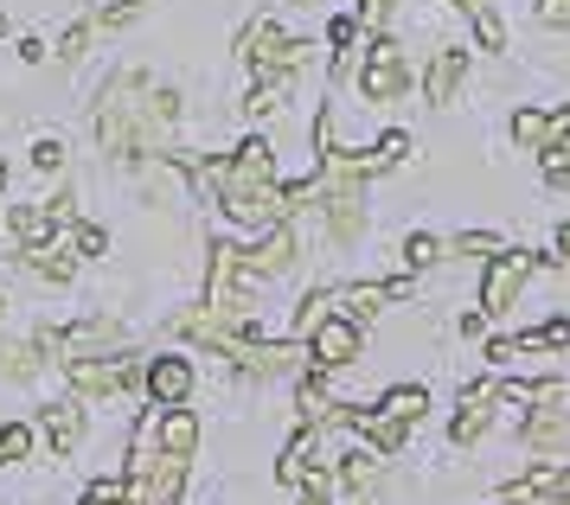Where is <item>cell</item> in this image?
<instances>
[{
    "label": "cell",
    "instance_id": "obj_43",
    "mask_svg": "<svg viewBox=\"0 0 570 505\" xmlns=\"http://www.w3.org/2000/svg\"><path fill=\"white\" fill-rule=\"evenodd\" d=\"M0 32H7V13H0Z\"/></svg>",
    "mask_w": 570,
    "mask_h": 505
},
{
    "label": "cell",
    "instance_id": "obj_23",
    "mask_svg": "<svg viewBox=\"0 0 570 505\" xmlns=\"http://www.w3.org/2000/svg\"><path fill=\"white\" fill-rule=\"evenodd\" d=\"M283 102H288V77H257V83H250V97H244V109L263 122V116H276Z\"/></svg>",
    "mask_w": 570,
    "mask_h": 505
},
{
    "label": "cell",
    "instance_id": "obj_4",
    "mask_svg": "<svg viewBox=\"0 0 570 505\" xmlns=\"http://www.w3.org/2000/svg\"><path fill=\"white\" fill-rule=\"evenodd\" d=\"M532 269H539V256L519 250V244H500V250L481 263V314H507V307L519 301V288L532 281Z\"/></svg>",
    "mask_w": 570,
    "mask_h": 505
},
{
    "label": "cell",
    "instance_id": "obj_2",
    "mask_svg": "<svg viewBox=\"0 0 570 505\" xmlns=\"http://www.w3.org/2000/svg\"><path fill=\"white\" fill-rule=\"evenodd\" d=\"M141 77H116L109 83V97H104V109H97V148L104 154H116V160H135V135H141Z\"/></svg>",
    "mask_w": 570,
    "mask_h": 505
},
{
    "label": "cell",
    "instance_id": "obj_44",
    "mask_svg": "<svg viewBox=\"0 0 570 505\" xmlns=\"http://www.w3.org/2000/svg\"><path fill=\"white\" fill-rule=\"evenodd\" d=\"M0 314H7V301H0Z\"/></svg>",
    "mask_w": 570,
    "mask_h": 505
},
{
    "label": "cell",
    "instance_id": "obj_20",
    "mask_svg": "<svg viewBox=\"0 0 570 505\" xmlns=\"http://www.w3.org/2000/svg\"><path fill=\"white\" fill-rule=\"evenodd\" d=\"M372 409H385L391 423H404V429H411L416 416L430 409V390H423V384H391V390H385V397H379Z\"/></svg>",
    "mask_w": 570,
    "mask_h": 505
},
{
    "label": "cell",
    "instance_id": "obj_25",
    "mask_svg": "<svg viewBox=\"0 0 570 505\" xmlns=\"http://www.w3.org/2000/svg\"><path fill=\"white\" fill-rule=\"evenodd\" d=\"M20 263H27L32 276H46V281H71V256L52 250V244H39V250H20Z\"/></svg>",
    "mask_w": 570,
    "mask_h": 505
},
{
    "label": "cell",
    "instance_id": "obj_9",
    "mask_svg": "<svg viewBox=\"0 0 570 505\" xmlns=\"http://www.w3.org/2000/svg\"><path fill=\"white\" fill-rule=\"evenodd\" d=\"M539 353H570V314H551L544 327L513 333V339H488L493 365H513V358H539Z\"/></svg>",
    "mask_w": 570,
    "mask_h": 505
},
{
    "label": "cell",
    "instance_id": "obj_42",
    "mask_svg": "<svg viewBox=\"0 0 570 505\" xmlns=\"http://www.w3.org/2000/svg\"><path fill=\"white\" fill-rule=\"evenodd\" d=\"M0 192H7V160H0Z\"/></svg>",
    "mask_w": 570,
    "mask_h": 505
},
{
    "label": "cell",
    "instance_id": "obj_38",
    "mask_svg": "<svg viewBox=\"0 0 570 505\" xmlns=\"http://www.w3.org/2000/svg\"><path fill=\"white\" fill-rule=\"evenodd\" d=\"M109 250V237L97 225H78V256H104Z\"/></svg>",
    "mask_w": 570,
    "mask_h": 505
},
{
    "label": "cell",
    "instance_id": "obj_31",
    "mask_svg": "<svg viewBox=\"0 0 570 505\" xmlns=\"http://www.w3.org/2000/svg\"><path fill=\"white\" fill-rule=\"evenodd\" d=\"M32 167H39V174H58V167H65V141H58V135H46V141L32 148Z\"/></svg>",
    "mask_w": 570,
    "mask_h": 505
},
{
    "label": "cell",
    "instance_id": "obj_37",
    "mask_svg": "<svg viewBox=\"0 0 570 505\" xmlns=\"http://www.w3.org/2000/svg\"><path fill=\"white\" fill-rule=\"evenodd\" d=\"M83 46H90V20H83V26H71V32L58 39V58H83Z\"/></svg>",
    "mask_w": 570,
    "mask_h": 505
},
{
    "label": "cell",
    "instance_id": "obj_16",
    "mask_svg": "<svg viewBox=\"0 0 570 505\" xmlns=\"http://www.w3.org/2000/svg\"><path fill=\"white\" fill-rule=\"evenodd\" d=\"M379 467H385V455H372V448H346V455H340V467H334V486H346V493H365V499H372V493H379Z\"/></svg>",
    "mask_w": 570,
    "mask_h": 505
},
{
    "label": "cell",
    "instance_id": "obj_3",
    "mask_svg": "<svg viewBox=\"0 0 570 505\" xmlns=\"http://www.w3.org/2000/svg\"><path fill=\"white\" fill-rule=\"evenodd\" d=\"M411 90V51L391 32H372V46L360 51V97L365 102H397Z\"/></svg>",
    "mask_w": 570,
    "mask_h": 505
},
{
    "label": "cell",
    "instance_id": "obj_24",
    "mask_svg": "<svg viewBox=\"0 0 570 505\" xmlns=\"http://www.w3.org/2000/svg\"><path fill=\"white\" fill-rule=\"evenodd\" d=\"M449 256V237H436V230H411L404 237V263H411V276L416 269H430V263H442Z\"/></svg>",
    "mask_w": 570,
    "mask_h": 505
},
{
    "label": "cell",
    "instance_id": "obj_35",
    "mask_svg": "<svg viewBox=\"0 0 570 505\" xmlns=\"http://www.w3.org/2000/svg\"><path fill=\"white\" fill-rule=\"evenodd\" d=\"M391 13H397V0H360V13H353V20H360V26H372V32H379V26L391 20Z\"/></svg>",
    "mask_w": 570,
    "mask_h": 505
},
{
    "label": "cell",
    "instance_id": "obj_8",
    "mask_svg": "<svg viewBox=\"0 0 570 505\" xmlns=\"http://www.w3.org/2000/svg\"><path fill=\"white\" fill-rule=\"evenodd\" d=\"M519 442H525L532 455H544V461L570 455V404H539V409H525V416H519Z\"/></svg>",
    "mask_w": 570,
    "mask_h": 505
},
{
    "label": "cell",
    "instance_id": "obj_7",
    "mask_svg": "<svg viewBox=\"0 0 570 505\" xmlns=\"http://www.w3.org/2000/svg\"><path fill=\"white\" fill-rule=\"evenodd\" d=\"M493 409H500V384H493V378H474L462 397H455V416H449V442H455V448H474V442L493 429Z\"/></svg>",
    "mask_w": 570,
    "mask_h": 505
},
{
    "label": "cell",
    "instance_id": "obj_19",
    "mask_svg": "<svg viewBox=\"0 0 570 505\" xmlns=\"http://www.w3.org/2000/svg\"><path fill=\"white\" fill-rule=\"evenodd\" d=\"M52 211H46V205H13V211H7V230H13V244H20V250H39V244H46V237H52Z\"/></svg>",
    "mask_w": 570,
    "mask_h": 505
},
{
    "label": "cell",
    "instance_id": "obj_30",
    "mask_svg": "<svg viewBox=\"0 0 570 505\" xmlns=\"http://www.w3.org/2000/svg\"><path fill=\"white\" fill-rule=\"evenodd\" d=\"M27 448H32V429H20V423L0 429V467H7V461H27Z\"/></svg>",
    "mask_w": 570,
    "mask_h": 505
},
{
    "label": "cell",
    "instance_id": "obj_34",
    "mask_svg": "<svg viewBox=\"0 0 570 505\" xmlns=\"http://www.w3.org/2000/svg\"><path fill=\"white\" fill-rule=\"evenodd\" d=\"M544 148H570V102L551 109V128H544Z\"/></svg>",
    "mask_w": 570,
    "mask_h": 505
},
{
    "label": "cell",
    "instance_id": "obj_27",
    "mask_svg": "<svg viewBox=\"0 0 570 505\" xmlns=\"http://www.w3.org/2000/svg\"><path fill=\"white\" fill-rule=\"evenodd\" d=\"M449 250L455 256H481V263H488V256L500 250V230H462V237H449Z\"/></svg>",
    "mask_w": 570,
    "mask_h": 505
},
{
    "label": "cell",
    "instance_id": "obj_13",
    "mask_svg": "<svg viewBox=\"0 0 570 505\" xmlns=\"http://www.w3.org/2000/svg\"><path fill=\"white\" fill-rule=\"evenodd\" d=\"M295 409H302V423H308V429H340V423H346V404H334L327 372H308V378L295 384Z\"/></svg>",
    "mask_w": 570,
    "mask_h": 505
},
{
    "label": "cell",
    "instance_id": "obj_11",
    "mask_svg": "<svg viewBox=\"0 0 570 505\" xmlns=\"http://www.w3.org/2000/svg\"><path fill=\"white\" fill-rule=\"evenodd\" d=\"M462 83H468V46L430 51V71H423V102H430V109H449V102L462 97Z\"/></svg>",
    "mask_w": 570,
    "mask_h": 505
},
{
    "label": "cell",
    "instance_id": "obj_21",
    "mask_svg": "<svg viewBox=\"0 0 570 505\" xmlns=\"http://www.w3.org/2000/svg\"><path fill=\"white\" fill-rule=\"evenodd\" d=\"M468 26H474V46L488 51V58H500V51H507V20L493 13V0H481V7H468Z\"/></svg>",
    "mask_w": 570,
    "mask_h": 505
},
{
    "label": "cell",
    "instance_id": "obj_41",
    "mask_svg": "<svg viewBox=\"0 0 570 505\" xmlns=\"http://www.w3.org/2000/svg\"><path fill=\"white\" fill-rule=\"evenodd\" d=\"M346 505H379V499H365V493H353V499H346Z\"/></svg>",
    "mask_w": 570,
    "mask_h": 505
},
{
    "label": "cell",
    "instance_id": "obj_12",
    "mask_svg": "<svg viewBox=\"0 0 570 505\" xmlns=\"http://www.w3.org/2000/svg\"><path fill=\"white\" fill-rule=\"evenodd\" d=\"M288 263H295V225H269L257 237V244H250V250H244V269H250V276L257 281H269V276H288Z\"/></svg>",
    "mask_w": 570,
    "mask_h": 505
},
{
    "label": "cell",
    "instance_id": "obj_6",
    "mask_svg": "<svg viewBox=\"0 0 570 505\" xmlns=\"http://www.w3.org/2000/svg\"><path fill=\"white\" fill-rule=\"evenodd\" d=\"M122 333H116V320H104V314H90V320H78V327H65V333H39V353H58L65 365H78V358H104L109 346H116Z\"/></svg>",
    "mask_w": 570,
    "mask_h": 505
},
{
    "label": "cell",
    "instance_id": "obj_32",
    "mask_svg": "<svg viewBox=\"0 0 570 505\" xmlns=\"http://www.w3.org/2000/svg\"><path fill=\"white\" fill-rule=\"evenodd\" d=\"M532 13H539L551 32H570V0H532Z\"/></svg>",
    "mask_w": 570,
    "mask_h": 505
},
{
    "label": "cell",
    "instance_id": "obj_29",
    "mask_svg": "<svg viewBox=\"0 0 570 505\" xmlns=\"http://www.w3.org/2000/svg\"><path fill=\"white\" fill-rule=\"evenodd\" d=\"M539 174L558 186V192H570V148H544L539 154Z\"/></svg>",
    "mask_w": 570,
    "mask_h": 505
},
{
    "label": "cell",
    "instance_id": "obj_40",
    "mask_svg": "<svg viewBox=\"0 0 570 505\" xmlns=\"http://www.w3.org/2000/svg\"><path fill=\"white\" fill-rule=\"evenodd\" d=\"M551 256H558V263H570V218L558 225V250H551Z\"/></svg>",
    "mask_w": 570,
    "mask_h": 505
},
{
    "label": "cell",
    "instance_id": "obj_22",
    "mask_svg": "<svg viewBox=\"0 0 570 505\" xmlns=\"http://www.w3.org/2000/svg\"><path fill=\"white\" fill-rule=\"evenodd\" d=\"M544 128H551V109H539V102H519L513 109V141L525 154H544Z\"/></svg>",
    "mask_w": 570,
    "mask_h": 505
},
{
    "label": "cell",
    "instance_id": "obj_36",
    "mask_svg": "<svg viewBox=\"0 0 570 505\" xmlns=\"http://www.w3.org/2000/svg\"><path fill=\"white\" fill-rule=\"evenodd\" d=\"M141 13H148V0H116V7L104 13V26H135Z\"/></svg>",
    "mask_w": 570,
    "mask_h": 505
},
{
    "label": "cell",
    "instance_id": "obj_17",
    "mask_svg": "<svg viewBox=\"0 0 570 505\" xmlns=\"http://www.w3.org/2000/svg\"><path fill=\"white\" fill-rule=\"evenodd\" d=\"M308 467H321V429H308V423H302V435H295V442L283 448V461H276V481L302 486V481H308Z\"/></svg>",
    "mask_w": 570,
    "mask_h": 505
},
{
    "label": "cell",
    "instance_id": "obj_28",
    "mask_svg": "<svg viewBox=\"0 0 570 505\" xmlns=\"http://www.w3.org/2000/svg\"><path fill=\"white\" fill-rule=\"evenodd\" d=\"M0 372H7V378H32V372H39V346H7V353H0Z\"/></svg>",
    "mask_w": 570,
    "mask_h": 505
},
{
    "label": "cell",
    "instance_id": "obj_1",
    "mask_svg": "<svg viewBox=\"0 0 570 505\" xmlns=\"http://www.w3.org/2000/svg\"><path fill=\"white\" fill-rule=\"evenodd\" d=\"M308 51H314L308 39H288L269 13H257V20L237 32V58H244L257 77H295L302 65H308Z\"/></svg>",
    "mask_w": 570,
    "mask_h": 505
},
{
    "label": "cell",
    "instance_id": "obj_33",
    "mask_svg": "<svg viewBox=\"0 0 570 505\" xmlns=\"http://www.w3.org/2000/svg\"><path fill=\"white\" fill-rule=\"evenodd\" d=\"M83 505H129V486L122 481H97L90 493H83Z\"/></svg>",
    "mask_w": 570,
    "mask_h": 505
},
{
    "label": "cell",
    "instance_id": "obj_14",
    "mask_svg": "<svg viewBox=\"0 0 570 505\" xmlns=\"http://www.w3.org/2000/svg\"><path fill=\"white\" fill-rule=\"evenodd\" d=\"M141 384H148V404H186L193 397V365L186 358H155L148 372H141Z\"/></svg>",
    "mask_w": 570,
    "mask_h": 505
},
{
    "label": "cell",
    "instance_id": "obj_26",
    "mask_svg": "<svg viewBox=\"0 0 570 505\" xmlns=\"http://www.w3.org/2000/svg\"><path fill=\"white\" fill-rule=\"evenodd\" d=\"M353 39H360V20L353 13H340V20H327V46H334V77L353 65Z\"/></svg>",
    "mask_w": 570,
    "mask_h": 505
},
{
    "label": "cell",
    "instance_id": "obj_15",
    "mask_svg": "<svg viewBox=\"0 0 570 505\" xmlns=\"http://www.w3.org/2000/svg\"><path fill=\"white\" fill-rule=\"evenodd\" d=\"M155 442H160V455L193 461V448H199V416H193L186 404H167L160 409V423H155Z\"/></svg>",
    "mask_w": 570,
    "mask_h": 505
},
{
    "label": "cell",
    "instance_id": "obj_5",
    "mask_svg": "<svg viewBox=\"0 0 570 505\" xmlns=\"http://www.w3.org/2000/svg\"><path fill=\"white\" fill-rule=\"evenodd\" d=\"M302 346H308V372H340V365H353V358H360L365 327H353L346 314H321Z\"/></svg>",
    "mask_w": 570,
    "mask_h": 505
},
{
    "label": "cell",
    "instance_id": "obj_18",
    "mask_svg": "<svg viewBox=\"0 0 570 505\" xmlns=\"http://www.w3.org/2000/svg\"><path fill=\"white\" fill-rule=\"evenodd\" d=\"M39 429H46V442H52V455H78V442H83V409H78V404H52L46 416H39Z\"/></svg>",
    "mask_w": 570,
    "mask_h": 505
},
{
    "label": "cell",
    "instance_id": "obj_39",
    "mask_svg": "<svg viewBox=\"0 0 570 505\" xmlns=\"http://www.w3.org/2000/svg\"><path fill=\"white\" fill-rule=\"evenodd\" d=\"M462 333H468V339H481V333H488V314H481V307H468V314H462Z\"/></svg>",
    "mask_w": 570,
    "mask_h": 505
},
{
    "label": "cell",
    "instance_id": "obj_10",
    "mask_svg": "<svg viewBox=\"0 0 570 505\" xmlns=\"http://www.w3.org/2000/svg\"><path fill=\"white\" fill-rule=\"evenodd\" d=\"M71 372V384H78L83 397H116V390H135L141 384V365H135V353H122V358H78V365H65Z\"/></svg>",
    "mask_w": 570,
    "mask_h": 505
}]
</instances>
